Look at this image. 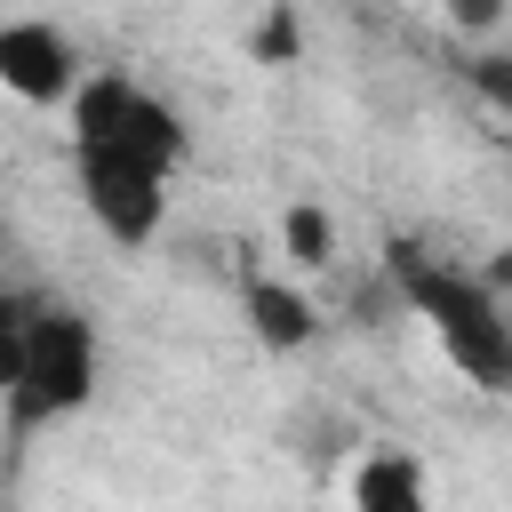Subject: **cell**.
Returning a JSON list of instances; mask_svg holds the SVG:
<instances>
[{
	"label": "cell",
	"instance_id": "9",
	"mask_svg": "<svg viewBox=\"0 0 512 512\" xmlns=\"http://www.w3.org/2000/svg\"><path fill=\"white\" fill-rule=\"evenodd\" d=\"M32 312H40V296L0 280V392H8V384H16V368H24V336H32Z\"/></svg>",
	"mask_w": 512,
	"mask_h": 512
},
{
	"label": "cell",
	"instance_id": "10",
	"mask_svg": "<svg viewBox=\"0 0 512 512\" xmlns=\"http://www.w3.org/2000/svg\"><path fill=\"white\" fill-rule=\"evenodd\" d=\"M464 80H472V96H480L488 112H504V120H512V56H472V64H464Z\"/></svg>",
	"mask_w": 512,
	"mask_h": 512
},
{
	"label": "cell",
	"instance_id": "2",
	"mask_svg": "<svg viewBox=\"0 0 512 512\" xmlns=\"http://www.w3.org/2000/svg\"><path fill=\"white\" fill-rule=\"evenodd\" d=\"M96 400V320L64 296H40L32 312V336H24V368L16 384L0 392V440H8V464L56 432L64 416H80Z\"/></svg>",
	"mask_w": 512,
	"mask_h": 512
},
{
	"label": "cell",
	"instance_id": "6",
	"mask_svg": "<svg viewBox=\"0 0 512 512\" xmlns=\"http://www.w3.org/2000/svg\"><path fill=\"white\" fill-rule=\"evenodd\" d=\"M240 312H248V336H256L264 352H280V360L320 336V304H312L304 288L272 280V272H248V280H240Z\"/></svg>",
	"mask_w": 512,
	"mask_h": 512
},
{
	"label": "cell",
	"instance_id": "14",
	"mask_svg": "<svg viewBox=\"0 0 512 512\" xmlns=\"http://www.w3.org/2000/svg\"><path fill=\"white\" fill-rule=\"evenodd\" d=\"M504 8H512V0H504Z\"/></svg>",
	"mask_w": 512,
	"mask_h": 512
},
{
	"label": "cell",
	"instance_id": "8",
	"mask_svg": "<svg viewBox=\"0 0 512 512\" xmlns=\"http://www.w3.org/2000/svg\"><path fill=\"white\" fill-rule=\"evenodd\" d=\"M280 248H288V264H304V272H328V264H336V216H328L320 200H296V208L280 216Z\"/></svg>",
	"mask_w": 512,
	"mask_h": 512
},
{
	"label": "cell",
	"instance_id": "12",
	"mask_svg": "<svg viewBox=\"0 0 512 512\" xmlns=\"http://www.w3.org/2000/svg\"><path fill=\"white\" fill-rule=\"evenodd\" d=\"M440 8H448L456 32H496L504 24V0H440Z\"/></svg>",
	"mask_w": 512,
	"mask_h": 512
},
{
	"label": "cell",
	"instance_id": "5",
	"mask_svg": "<svg viewBox=\"0 0 512 512\" xmlns=\"http://www.w3.org/2000/svg\"><path fill=\"white\" fill-rule=\"evenodd\" d=\"M80 80H88V72H80V48H72L64 24H48V16H8V24H0V88H8L16 104L56 112V104H72Z\"/></svg>",
	"mask_w": 512,
	"mask_h": 512
},
{
	"label": "cell",
	"instance_id": "3",
	"mask_svg": "<svg viewBox=\"0 0 512 512\" xmlns=\"http://www.w3.org/2000/svg\"><path fill=\"white\" fill-rule=\"evenodd\" d=\"M64 120H72V144H112V152H136V160H160V168H176V160L192 152L184 112H176L160 88L128 80V72H88V80L72 88Z\"/></svg>",
	"mask_w": 512,
	"mask_h": 512
},
{
	"label": "cell",
	"instance_id": "1",
	"mask_svg": "<svg viewBox=\"0 0 512 512\" xmlns=\"http://www.w3.org/2000/svg\"><path fill=\"white\" fill-rule=\"evenodd\" d=\"M384 280L392 296L432 328V344L448 352V368L480 392H512V304L456 256H432L416 240L384 248Z\"/></svg>",
	"mask_w": 512,
	"mask_h": 512
},
{
	"label": "cell",
	"instance_id": "7",
	"mask_svg": "<svg viewBox=\"0 0 512 512\" xmlns=\"http://www.w3.org/2000/svg\"><path fill=\"white\" fill-rule=\"evenodd\" d=\"M352 512H432L424 464L408 448H368L360 472H352Z\"/></svg>",
	"mask_w": 512,
	"mask_h": 512
},
{
	"label": "cell",
	"instance_id": "13",
	"mask_svg": "<svg viewBox=\"0 0 512 512\" xmlns=\"http://www.w3.org/2000/svg\"><path fill=\"white\" fill-rule=\"evenodd\" d=\"M472 272H480V280H488V288H496V296L512 304V240H504V248H496L488 264H472Z\"/></svg>",
	"mask_w": 512,
	"mask_h": 512
},
{
	"label": "cell",
	"instance_id": "4",
	"mask_svg": "<svg viewBox=\"0 0 512 512\" xmlns=\"http://www.w3.org/2000/svg\"><path fill=\"white\" fill-rule=\"evenodd\" d=\"M72 184H80V208L96 216V232L112 248H152L160 224H168V168L160 160H136V152H112V144H72Z\"/></svg>",
	"mask_w": 512,
	"mask_h": 512
},
{
	"label": "cell",
	"instance_id": "11",
	"mask_svg": "<svg viewBox=\"0 0 512 512\" xmlns=\"http://www.w3.org/2000/svg\"><path fill=\"white\" fill-rule=\"evenodd\" d=\"M248 48H256V64H296V8L280 0V8L256 24V40H248Z\"/></svg>",
	"mask_w": 512,
	"mask_h": 512
}]
</instances>
